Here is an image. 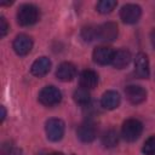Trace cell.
<instances>
[{"label": "cell", "mask_w": 155, "mask_h": 155, "mask_svg": "<svg viewBox=\"0 0 155 155\" xmlns=\"http://www.w3.org/2000/svg\"><path fill=\"white\" fill-rule=\"evenodd\" d=\"M39 19V8L31 4L22 5L17 11V22L23 27H29Z\"/></svg>", "instance_id": "cell-1"}, {"label": "cell", "mask_w": 155, "mask_h": 155, "mask_svg": "<svg viewBox=\"0 0 155 155\" xmlns=\"http://www.w3.org/2000/svg\"><path fill=\"white\" fill-rule=\"evenodd\" d=\"M143 131V125L137 119H127L122 125V137L127 142H134L139 138Z\"/></svg>", "instance_id": "cell-2"}, {"label": "cell", "mask_w": 155, "mask_h": 155, "mask_svg": "<svg viewBox=\"0 0 155 155\" xmlns=\"http://www.w3.org/2000/svg\"><path fill=\"white\" fill-rule=\"evenodd\" d=\"M61 99H62V93L54 86H45L39 93L40 103L46 105V107L56 105L61 102Z\"/></svg>", "instance_id": "cell-3"}, {"label": "cell", "mask_w": 155, "mask_h": 155, "mask_svg": "<svg viewBox=\"0 0 155 155\" xmlns=\"http://www.w3.org/2000/svg\"><path fill=\"white\" fill-rule=\"evenodd\" d=\"M64 122L59 119H50L46 122L45 131L46 136L52 142H58L64 136Z\"/></svg>", "instance_id": "cell-4"}, {"label": "cell", "mask_w": 155, "mask_h": 155, "mask_svg": "<svg viewBox=\"0 0 155 155\" xmlns=\"http://www.w3.org/2000/svg\"><path fill=\"white\" fill-rule=\"evenodd\" d=\"M142 10L136 4H126L120 10V18L126 24H133L139 21Z\"/></svg>", "instance_id": "cell-5"}, {"label": "cell", "mask_w": 155, "mask_h": 155, "mask_svg": "<svg viewBox=\"0 0 155 155\" xmlns=\"http://www.w3.org/2000/svg\"><path fill=\"white\" fill-rule=\"evenodd\" d=\"M97 34H98V40L109 42V41H114L117 38L119 29H117L116 23L105 22L97 27Z\"/></svg>", "instance_id": "cell-6"}, {"label": "cell", "mask_w": 155, "mask_h": 155, "mask_svg": "<svg viewBox=\"0 0 155 155\" xmlns=\"http://www.w3.org/2000/svg\"><path fill=\"white\" fill-rule=\"evenodd\" d=\"M76 134H78V138L81 142H84V143H91L92 140H94V138L97 136V130H96L94 124L92 121H90V120L82 122L78 127Z\"/></svg>", "instance_id": "cell-7"}, {"label": "cell", "mask_w": 155, "mask_h": 155, "mask_svg": "<svg viewBox=\"0 0 155 155\" xmlns=\"http://www.w3.org/2000/svg\"><path fill=\"white\" fill-rule=\"evenodd\" d=\"M13 50L18 56H25L33 47V40L27 34H19L13 40Z\"/></svg>", "instance_id": "cell-8"}, {"label": "cell", "mask_w": 155, "mask_h": 155, "mask_svg": "<svg viewBox=\"0 0 155 155\" xmlns=\"http://www.w3.org/2000/svg\"><path fill=\"white\" fill-rule=\"evenodd\" d=\"M125 94L128 102L132 104H139L145 101L147 98V91L139 86V85H130L125 88Z\"/></svg>", "instance_id": "cell-9"}, {"label": "cell", "mask_w": 155, "mask_h": 155, "mask_svg": "<svg viewBox=\"0 0 155 155\" xmlns=\"http://www.w3.org/2000/svg\"><path fill=\"white\" fill-rule=\"evenodd\" d=\"M134 73L138 78H142V79H147L150 74L149 59H148V56L143 52H139L134 58Z\"/></svg>", "instance_id": "cell-10"}, {"label": "cell", "mask_w": 155, "mask_h": 155, "mask_svg": "<svg viewBox=\"0 0 155 155\" xmlns=\"http://www.w3.org/2000/svg\"><path fill=\"white\" fill-rule=\"evenodd\" d=\"M114 52L110 47H107V46H99V47H96L94 51H93V61L101 65H107V64H111V61H113V57H114Z\"/></svg>", "instance_id": "cell-11"}, {"label": "cell", "mask_w": 155, "mask_h": 155, "mask_svg": "<svg viewBox=\"0 0 155 155\" xmlns=\"http://www.w3.org/2000/svg\"><path fill=\"white\" fill-rule=\"evenodd\" d=\"M56 76L61 81H71L76 76V68L73 63L63 62L58 65L56 70Z\"/></svg>", "instance_id": "cell-12"}, {"label": "cell", "mask_w": 155, "mask_h": 155, "mask_svg": "<svg viewBox=\"0 0 155 155\" xmlns=\"http://www.w3.org/2000/svg\"><path fill=\"white\" fill-rule=\"evenodd\" d=\"M50 69H51V61L47 57H40L36 61H34V63L31 64L30 71L33 75L38 78H42L50 71Z\"/></svg>", "instance_id": "cell-13"}, {"label": "cell", "mask_w": 155, "mask_h": 155, "mask_svg": "<svg viewBox=\"0 0 155 155\" xmlns=\"http://www.w3.org/2000/svg\"><path fill=\"white\" fill-rule=\"evenodd\" d=\"M79 82H80L81 87H84L86 90H91V88L97 86V84H98V75H97L96 71H93L91 69H86V70H84L80 74Z\"/></svg>", "instance_id": "cell-14"}, {"label": "cell", "mask_w": 155, "mask_h": 155, "mask_svg": "<svg viewBox=\"0 0 155 155\" xmlns=\"http://www.w3.org/2000/svg\"><path fill=\"white\" fill-rule=\"evenodd\" d=\"M120 104V94L116 91H107L103 93L101 105L107 110H113Z\"/></svg>", "instance_id": "cell-15"}, {"label": "cell", "mask_w": 155, "mask_h": 155, "mask_svg": "<svg viewBox=\"0 0 155 155\" xmlns=\"http://www.w3.org/2000/svg\"><path fill=\"white\" fill-rule=\"evenodd\" d=\"M131 62V53L126 48H120L117 51L114 52V57L111 61V64L116 68V69H122L126 65H128V63Z\"/></svg>", "instance_id": "cell-16"}, {"label": "cell", "mask_w": 155, "mask_h": 155, "mask_svg": "<svg viewBox=\"0 0 155 155\" xmlns=\"http://www.w3.org/2000/svg\"><path fill=\"white\" fill-rule=\"evenodd\" d=\"M102 143L105 148H114L119 143V134L115 130H108L102 136Z\"/></svg>", "instance_id": "cell-17"}, {"label": "cell", "mask_w": 155, "mask_h": 155, "mask_svg": "<svg viewBox=\"0 0 155 155\" xmlns=\"http://www.w3.org/2000/svg\"><path fill=\"white\" fill-rule=\"evenodd\" d=\"M74 101L80 105L87 107L90 104V101H91V96H90L88 90H86L84 87L75 90L74 91Z\"/></svg>", "instance_id": "cell-18"}, {"label": "cell", "mask_w": 155, "mask_h": 155, "mask_svg": "<svg viewBox=\"0 0 155 155\" xmlns=\"http://www.w3.org/2000/svg\"><path fill=\"white\" fill-rule=\"evenodd\" d=\"M116 5H117V2L115 0H101L97 2L96 8L99 13L105 15V13H110L116 7Z\"/></svg>", "instance_id": "cell-19"}, {"label": "cell", "mask_w": 155, "mask_h": 155, "mask_svg": "<svg viewBox=\"0 0 155 155\" xmlns=\"http://www.w3.org/2000/svg\"><path fill=\"white\" fill-rule=\"evenodd\" d=\"M81 36L85 41H93L96 39H98V34H97V27L93 25H86L82 28L81 30Z\"/></svg>", "instance_id": "cell-20"}, {"label": "cell", "mask_w": 155, "mask_h": 155, "mask_svg": "<svg viewBox=\"0 0 155 155\" xmlns=\"http://www.w3.org/2000/svg\"><path fill=\"white\" fill-rule=\"evenodd\" d=\"M142 151L145 155H155V136H150L143 144Z\"/></svg>", "instance_id": "cell-21"}, {"label": "cell", "mask_w": 155, "mask_h": 155, "mask_svg": "<svg viewBox=\"0 0 155 155\" xmlns=\"http://www.w3.org/2000/svg\"><path fill=\"white\" fill-rule=\"evenodd\" d=\"M8 29H10V27H8L7 21L5 19V17H0V36L4 38L7 34Z\"/></svg>", "instance_id": "cell-22"}, {"label": "cell", "mask_w": 155, "mask_h": 155, "mask_svg": "<svg viewBox=\"0 0 155 155\" xmlns=\"http://www.w3.org/2000/svg\"><path fill=\"white\" fill-rule=\"evenodd\" d=\"M1 155H13V147L11 143H4L1 145Z\"/></svg>", "instance_id": "cell-23"}, {"label": "cell", "mask_w": 155, "mask_h": 155, "mask_svg": "<svg viewBox=\"0 0 155 155\" xmlns=\"http://www.w3.org/2000/svg\"><path fill=\"white\" fill-rule=\"evenodd\" d=\"M0 110H1V119H0V121L2 122V121L5 120V117H6V110H5V107L1 105V107H0Z\"/></svg>", "instance_id": "cell-24"}, {"label": "cell", "mask_w": 155, "mask_h": 155, "mask_svg": "<svg viewBox=\"0 0 155 155\" xmlns=\"http://www.w3.org/2000/svg\"><path fill=\"white\" fill-rule=\"evenodd\" d=\"M150 41H151L153 47L155 48V30H153V31H151V34H150Z\"/></svg>", "instance_id": "cell-25"}, {"label": "cell", "mask_w": 155, "mask_h": 155, "mask_svg": "<svg viewBox=\"0 0 155 155\" xmlns=\"http://www.w3.org/2000/svg\"><path fill=\"white\" fill-rule=\"evenodd\" d=\"M50 155H64V154H63V153H57V151H56V153H51Z\"/></svg>", "instance_id": "cell-26"}, {"label": "cell", "mask_w": 155, "mask_h": 155, "mask_svg": "<svg viewBox=\"0 0 155 155\" xmlns=\"http://www.w3.org/2000/svg\"><path fill=\"white\" fill-rule=\"evenodd\" d=\"M17 155H23V154H17Z\"/></svg>", "instance_id": "cell-27"}]
</instances>
